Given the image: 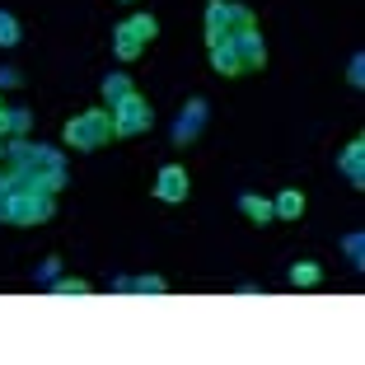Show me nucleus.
Segmentation results:
<instances>
[{"mask_svg":"<svg viewBox=\"0 0 365 365\" xmlns=\"http://www.w3.org/2000/svg\"><path fill=\"white\" fill-rule=\"evenodd\" d=\"M0 160L14 173V182H24V187H43V192H52V197L66 187V160L52 145H29V140L14 136V140L0 145Z\"/></svg>","mask_w":365,"mask_h":365,"instance_id":"f257e3e1","label":"nucleus"},{"mask_svg":"<svg viewBox=\"0 0 365 365\" xmlns=\"http://www.w3.org/2000/svg\"><path fill=\"white\" fill-rule=\"evenodd\" d=\"M258 29V14L239 5V0H206V47L215 43H230L235 33Z\"/></svg>","mask_w":365,"mask_h":365,"instance_id":"f03ea898","label":"nucleus"},{"mask_svg":"<svg viewBox=\"0 0 365 365\" xmlns=\"http://www.w3.org/2000/svg\"><path fill=\"white\" fill-rule=\"evenodd\" d=\"M61 140L71 150H98L113 140V108H89V113H76V118L66 122Z\"/></svg>","mask_w":365,"mask_h":365,"instance_id":"7ed1b4c3","label":"nucleus"},{"mask_svg":"<svg viewBox=\"0 0 365 365\" xmlns=\"http://www.w3.org/2000/svg\"><path fill=\"white\" fill-rule=\"evenodd\" d=\"M10 178H14V173H10ZM52 215H56V197H52V192L14 182L10 206H5V220H10V225H47Z\"/></svg>","mask_w":365,"mask_h":365,"instance_id":"20e7f679","label":"nucleus"},{"mask_svg":"<svg viewBox=\"0 0 365 365\" xmlns=\"http://www.w3.org/2000/svg\"><path fill=\"white\" fill-rule=\"evenodd\" d=\"M155 38H160V19L155 14H131L113 29V52H118V61H136Z\"/></svg>","mask_w":365,"mask_h":365,"instance_id":"39448f33","label":"nucleus"},{"mask_svg":"<svg viewBox=\"0 0 365 365\" xmlns=\"http://www.w3.org/2000/svg\"><path fill=\"white\" fill-rule=\"evenodd\" d=\"M155 127V108L145 94H127L118 108H113V136L127 140V136H140V131Z\"/></svg>","mask_w":365,"mask_h":365,"instance_id":"423d86ee","label":"nucleus"},{"mask_svg":"<svg viewBox=\"0 0 365 365\" xmlns=\"http://www.w3.org/2000/svg\"><path fill=\"white\" fill-rule=\"evenodd\" d=\"M230 47H235L239 66H244V76H253V71H262V66H267V43H262V29L235 33V38H230Z\"/></svg>","mask_w":365,"mask_h":365,"instance_id":"0eeeda50","label":"nucleus"},{"mask_svg":"<svg viewBox=\"0 0 365 365\" xmlns=\"http://www.w3.org/2000/svg\"><path fill=\"white\" fill-rule=\"evenodd\" d=\"M202 127H206V98H187L178 122H173V145H192L202 136Z\"/></svg>","mask_w":365,"mask_h":365,"instance_id":"6e6552de","label":"nucleus"},{"mask_svg":"<svg viewBox=\"0 0 365 365\" xmlns=\"http://www.w3.org/2000/svg\"><path fill=\"white\" fill-rule=\"evenodd\" d=\"M187 192H192V178H187V169L182 164H164L160 178H155V197L160 202H187Z\"/></svg>","mask_w":365,"mask_h":365,"instance_id":"1a4fd4ad","label":"nucleus"},{"mask_svg":"<svg viewBox=\"0 0 365 365\" xmlns=\"http://www.w3.org/2000/svg\"><path fill=\"white\" fill-rule=\"evenodd\" d=\"M337 169H342V178L351 182V187H365V136H356L351 145L342 150V160H337Z\"/></svg>","mask_w":365,"mask_h":365,"instance_id":"9d476101","label":"nucleus"},{"mask_svg":"<svg viewBox=\"0 0 365 365\" xmlns=\"http://www.w3.org/2000/svg\"><path fill=\"white\" fill-rule=\"evenodd\" d=\"M113 290L118 295H164L169 281L164 277H122V281H113Z\"/></svg>","mask_w":365,"mask_h":365,"instance_id":"9b49d317","label":"nucleus"},{"mask_svg":"<svg viewBox=\"0 0 365 365\" xmlns=\"http://www.w3.org/2000/svg\"><path fill=\"white\" fill-rule=\"evenodd\" d=\"M272 215H277V220H300L304 215V192L300 187H286V192L272 202Z\"/></svg>","mask_w":365,"mask_h":365,"instance_id":"f8f14e48","label":"nucleus"},{"mask_svg":"<svg viewBox=\"0 0 365 365\" xmlns=\"http://www.w3.org/2000/svg\"><path fill=\"white\" fill-rule=\"evenodd\" d=\"M239 211H244L253 225H272V220H277V215H272V202H267V197H258V192L239 197Z\"/></svg>","mask_w":365,"mask_h":365,"instance_id":"ddd939ff","label":"nucleus"},{"mask_svg":"<svg viewBox=\"0 0 365 365\" xmlns=\"http://www.w3.org/2000/svg\"><path fill=\"white\" fill-rule=\"evenodd\" d=\"M211 66L225 80H239V76H244V66H239V56H235V47H230V43H215L211 47Z\"/></svg>","mask_w":365,"mask_h":365,"instance_id":"4468645a","label":"nucleus"},{"mask_svg":"<svg viewBox=\"0 0 365 365\" xmlns=\"http://www.w3.org/2000/svg\"><path fill=\"white\" fill-rule=\"evenodd\" d=\"M127 94H136L131 76H108V80H103V108H118Z\"/></svg>","mask_w":365,"mask_h":365,"instance_id":"2eb2a0df","label":"nucleus"},{"mask_svg":"<svg viewBox=\"0 0 365 365\" xmlns=\"http://www.w3.org/2000/svg\"><path fill=\"white\" fill-rule=\"evenodd\" d=\"M319 281H323V267H319V262H295V267H290V286L314 290Z\"/></svg>","mask_w":365,"mask_h":365,"instance_id":"dca6fc26","label":"nucleus"},{"mask_svg":"<svg viewBox=\"0 0 365 365\" xmlns=\"http://www.w3.org/2000/svg\"><path fill=\"white\" fill-rule=\"evenodd\" d=\"M29 127H33L29 108H5V136H24Z\"/></svg>","mask_w":365,"mask_h":365,"instance_id":"f3484780","label":"nucleus"},{"mask_svg":"<svg viewBox=\"0 0 365 365\" xmlns=\"http://www.w3.org/2000/svg\"><path fill=\"white\" fill-rule=\"evenodd\" d=\"M19 38H24L19 19H14L10 10H0V47H19Z\"/></svg>","mask_w":365,"mask_h":365,"instance_id":"a211bd4d","label":"nucleus"},{"mask_svg":"<svg viewBox=\"0 0 365 365\" xmlns=\"http://www.w3.org/2000/svg\"><path fill=\"white\" fill-rule=\"evenodd\" d=\"M56 295H89V290H94V286H89V281L85 277H61V281H56Z\"/></svg>","mask_w":365,"mask_h":365,"instance_id":"6ab92c4d","label":"nucleus"},{"mask_svg":"<svg viewBox=\"0 0 365 365\" xmlns=\"http://www.w3.org/2000/svg\"><path fill=\"white\" fill-rule=\"evenodd\" d=\"M346 258H351V267H365V235H346Z\"/></svg>","mask_w":365,"mask_h":365,"instance_id":"aec40b11","label":"nucleus"},{"mask_svg":"<svg viewBox=\"0 0 365 365\" xmlns=\"http://www.w3.org/2000/svg\"><path fill=\"white\" fill-rule=\"evenodd\" d=\"M346 80H351L356 89L365 85V56H351V76H346Z\"/></svg>","mask_w":365,"mask_h":365,"instance_id":"412c9836","label":"nucleus"},{"mask_svg":"<svg viewBox=\"0 0 365 365\" xmlns=\"http://www.w3.org/2000/svg\"><path fill=\"white\" fill-rule=\"evenodd\" d=\"M19 85V71H10V66H5V71H0V89H14Z\"/></svg>","mask_w":365,"mask_h":365,"instance_id":"4be33fe9","label":"nucleus"},{"mask_svg":"<svg viewBox=\"0 0 365 365\" xmlns=\"http://www.w3.org/2000/svg\"><path fill=\"white\" fill-rule=\"evenodd\" d=\"M0 113H5V103H0Z\"/></svg>","mask_w":365,"mask_h":365,"instance_id":"5701e85b","label":"nucleus"},{"mask_svg":"<svg viewBox=\"0 0 365 365\" xmlns=\"http://www.w3.org/2000/svg\"><path fill=\"white\" fill-rule=\"evenodd\" d=\"M127 5H131V0H127Z\"/></svg>","mask_w":365,"mask_h":365,"instance_id":"b1692460","label":"nucleus"}]
</instances>
